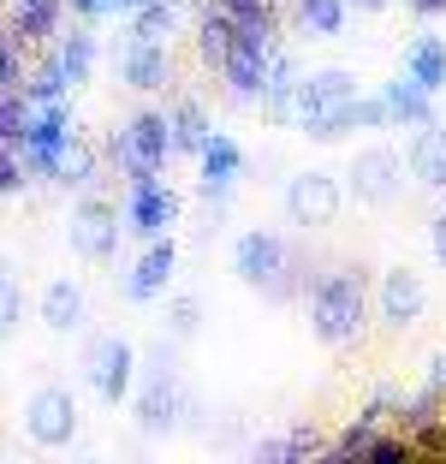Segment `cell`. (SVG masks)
I'll list each match as a JSON object with an SVG mask.
<instances>
[{"label": "cell", "mask_w": 446, "mask_h": 464, "mask_svg": "<svg viewBox=\"0 0 446 464\" xmlns=\"http://www.w3.org/2000/svg\"><path fill=\"white\" fill-rule=\"evenodd\" d=\"M48 179H54V185H66V191H90V185H95V150L83 143L78 131H72V137H66V150L54 155Z\"/></svg>", "instance_id": "cell-25"}, {"label": "cell", "mask_w": 446, "mask_h": 464, "mask_svg": "<svg viewBox=\"0 0 446 464\" xmlns=\"http://www.w3.org/2000/svg\"><path fill=\"white\" fill-rule=\"evenodd\" d=\"M179 405H185V393H179V369H173V352L161 345L155 363L143 369V382H137V429H143V435H173Z\"/></svg>", "instance_id": "cell-8"}, {"label": "cell", "mask_w": 446, "mask_h": 464, "mask_svg": "<svg viewBox=\"0 0 446 464\" xmlns=\"http://www.w3.org/2000/svg\"><path fill=\"white\" fill-rule=\"evenodd\" d=\"M357 78L345 66H315L304 72V83H297V113L292 125L304 137H315V143H339L345 131H357Z\"/></svg>", "instance_id": "cell-1"}, {"label": "cell", "mask_w": 446, "mask_h": 464, "mask_svg": "<svg viewBox=\"0 0 446 464\" xmlns=\"http://www.w3.org/2000/svg\"><path fill=\"white\" fill-rule=\"evenodd\" d=\"M72 18H83V24H95V13H102V0H66Z\"/></svg>", "instance_id": "cell-39"}, {"label": "cell", "mask_w": 446, "mask_h": 464, "mask_svg": "<svg viewBox=\"0 0 446 464\" xmlns=\"http://www.w3.org/2000/svg\"><path fill=\"white\" fill-rule=\"evenodd\" d=\"M197 191H203V203H227L232 185H238V167H244V150H238V137L232 131H215L203 143V155H197Z\"/></svg>", "instance_id": "cell-16"}, {"label": "cell", "mask_w": 446, "mask_h": 464, "mask_svg": "<svg viewBox=\"0 0 446 464\" xmlns=\"http://www.w3.org/2000/svg\"><path fill=\"white\" fill-rule=\"evenodd\" d=\"M72 6L66 0H13V18H6V30L24 42H54L60 36V18H66Z\"/></svg>", "instance_id": "cell-21"}, {"label": "cell", "mask_w": 446, "mask_h": 464, "mask_svg": "<svg viewBox=\"0 0 446 464\" xmlns=\"http://www.w3.org/2000/svg\"><path fill=\"white\" fill-rule=\"evenodd\" d=\"M24 435L48 452L72 447V435H78V399H72V387H36L24 399Z\"/></svg>", "instance_id": "cell-11"}, {"label": "cell", "mask_w": 446, "mask_h": 464, "mask_svg": "<svg viewBox=\"0 0 446 464\" xmlns=\"http://www.w3.org/2000/svg\"><path fill=\"white\" fill-rule=\"evenodd\" d=\"M197 322H203V304L197 298H167V334H173V340H190Z\"/></svg>", "instance_id": "cell-34"}, {"label": "cell", "mask_w": 446, "mask_h": 464, "mask_svg": "<svg viewBox=\"0 0 446 464\" xmlns=\"http://www.w3.org/2000/svg\"><path fill=\"white\" fill-rule=\"evenodd\" d=\"M381 96H387L393 125H399V131H405V125H429L434 120V90H429V83H417L411 72L387 78V83H381Z\"/></svg>", "instance_id": "cell-20"}, {"label": "cell", "mask_w": 446, "mask_h": 464, "mask_svg": "<svg viewBox=\"0 0 446 464\" xmlns=\"http://www.w3.org/2000/svg\"><path fill=\"white\" fill-rule=\"evenodd\" d=\"M83 375H90L95 399H108V405L131 399V387H137V345L120 340V334H102V340L90 345V357H83Z\"/></svg>", "instance_id": "cell-10"}, {"label": "cell", "mask_w": 446, "mask_h": 464, "mask_svg": "<svg viewBox=\"0 0 446 464\" xmlns=\"http://www.w3.org/2000/svg\"><path fill=\"white\" fill-rule=\"evenodd\" d=\"M429 250H434V262L446 268V215H434V220H429Z\"/></svg>", "instance_id": "cell-38"}, {"label": "cell", "mask_w": 446, "mask_h": 464, "mask_svg": "<svg viewBox=\"0 0 446 464\" xmlns=\"http://www.w3.org/2000/svg\"><path fill=\"white\" fill-rule=\"evenodd\" d=\"M345 191H352V185H339L327 167H304V173L286 179L280 208H286V220H292V227L322 232V227H334V220H339V208H345Z\"/></svg>", "instance_id": "cell-4"}, {"label": "cell", "mask_w": 446, "mask_h": 464, "mask_svg": "<svg viewBox=\"0 0 446 464\" xmlns=\"http://www.w3.org/2000/svg\"><path fill=\"white\" fill-rule=\"evenodd\" d=\"M78 131L72 125V102H42L36 120H30V137H24V161L36 179H48V167H54V155L66 150V137Z\"/></svg>", "instance_id": "cell-14"}, {"label": "cell", "mask_w": 446, "mask_h": 464, "mask_svg": "<svg viewBox=\"0 0 446 464\" xmlns=\"http://www.w3.org/2000/svg\"><path fill=\"white\" fill-rule=\"evenodd\" d=\"M179 191L173 185H161V173L155 179H131V185H125V232H131V238H167V232L179 227Z\"/></svg>", "instance_id": "cell-9"}, {"label": "cell", "mask_w": 446, "mask_h": 464, "mask_svg": "<svg viewBox=\"0 0 446 464\" xmlns=\"http://www.w3.org/2000/svg\"><path fill=\"white\" fill-rule=\"evenodd\" d=\"M405 72L441 96V90H446V42H441V36H417V42L405 48Z\"/></svg>", "instance_id": "cell-27"}, {"label": "cell", "mask_w": 446, "mask_h": 464, "mask_svg": "<svg viewBox=\"0 0 446 464\" xmlns=\"http://www.w3.org/2000/svg\"><path fill=\"white\" fill-rule=\"evenodd\" d=\"M297 83H304V72H297L292 48H274L268 83H262V113H268L274 125H292V113H297Z\"/></svg>", "instance_id": "cell-18"}, {"label": "cell", "mask_w": 446, "mask_h": 464, "mask_svg": "<svg viewBox=\"0 0 446 464\" xmlns=\"http://www.w3.org/2000/svg\"><path fill=\"white\" fill-rule=\"evenodd\" d=\"M381 125H393V108H387V96H357V131H381Z\"/></svg>", "instance_id": "cell-35"}, {"label": "cell", "mask_w": 446, "mask_h": 464, "mask_svg": "<svg viewBox=\"0 0 446 464\" xmlns=\"http://www.w3.org/2000/svg\"><path fill=\"white\" fill-rule=\"evenodd\" d=\"M48 54L66 66L72 83H90V72H95V30L78 18L72 30H60V36H54V48H48Z\"/></svg>", "instance_id": "cell-24"}, {"label": "cell", "mask_w": 446, "mask_h": 464, "mask_svg": "<svg viewBox=\"0 0 446 464\" xmlns=\"http://www.w3.org/2000/svg\"><path fill=\"white\" fill-rule=\"evenodd\" d=\"M173 274H179V245H173V232H167V238H149L143 256L131 262V274H125V298H131V304H155L167 286H173Z\"/></svg>", "instance_id": "cell-13"}, {"label": "cell", "mask_w": 446, "mask_h": 464, "mask_svg": "<svg viewBox=\"0 0 446 464\" xmlns=\"http://www.w3.org/2000/svg\"><path fill=\"white\" fill-rule=\"evenodd\" d=\"M42 328H54V334H78L83 328V315H90V298H83L78 280H48L42 286Z\"/></svg>", "instance_id": "cell-19"}, {"label": "cell", "mask_w": 446, "mask_h": 464, "mask_svg": "<svg viewBox=\"0 0 446 464\" xmlns=\"http://www.w3.org/2000/svg\"><path fill=\"white\" fill-rule=\"evenodd\" d=\"M232 274H238L250 292H286V274H292V256H286V238L268 227H250L232 238Z\"/></svg>", "instance_id": "cell-6"}, {"label": "cell", "mask_w": 446, "mask_h": 464, "mask_svg": "<svg viewBox=\"0 0 446 464\" xmlns=\"http://www.w3.org/2000/svg\"><path fill=\"white\" fill-rule=\"evenodd\" d=\"M72 90H78V83L66 78V66H60L54 54H48V60H36V72L24 78V96L36 102V108H42V102H66Z\"/></svg>", "instance_id": "cell-30"}, {"label": "cell", "mask_w": 446, "mask_h": 464, "mask_svg": "<svg viewBox=\"0 0 446 464\" xmlns=\"http://www.w3.org/2000/svg\"><path fill=\"white\" fill-rule=\"evenodd\" d=\"M120 232H125V203H113V197H95V191H83L78 203H72V220H66L72 256H83V262H113V250H120Z\"/></svg>", "instance_id": "cell-5"}, {"label": "cell", "mask_w": 446, "mask_h": 464, "mask_svg": "<svg viewBox=\"0 0 446 464\" xmlns=\"http://www.w3.org/2000/svg\"><path fill=\"white\" fill-rule=\"evenodd\" d=\"M220 6H227L232 18H238V13H257V6H268V0H220Z\"/></svg>", "instance_id": "cell-41"}, {"label": "cell", "mask_w": 446, "mask_h": 464, "mask_svg": "<svg viewBox=\"0 0 446 464\" xmlns=\"http://www.w3.org/2000/svg\"><path fill=\"white\" fill-rule=\"evenodd\" d=\"M30 120H36V102H30L24 90H0V143H18V150H24Z\"/></svg>", "instance_id": "cell-32"}, {"label": "cell", "mask_w": 446, "mask_h": 464, "mask_svg": "<svg viewBox=\"0 0 446 464\" xmlns=\"http://www.w3.org/2000/svg\"><path fill=\"white\" fill-rule=\"evenodd\" d=\"M357 13H381V6H393V0H352Z\"/></svg>", "instance_id": "cell-43"}, {"label": "cell", "mask_w": 446, "mask_h": 464, "mask_svg": "<svg viewBox=\"0 0 446 464\" xmlns=\"http://www.w3.org/2000/svg\"><path fill=\"white\" fill-rule=\"evenodd\" d=\"M120 83L137 90V96H155L173 83V48L167 42H143L125 30V48H120Z\"/></svg>", "instance_id": "cell-12"}, {"label": "cell", "mask_w": 446, "mask_h": 464, "mask_svg": "<svg viewBox=\"0 0 446 464\" xmlns=\"http://www.w3.org/2000/svg\"><path fill=\"white\" fill-rule=\"evenodd\" d=\"M381 322L387 328H411L422 310H429V292H422V274L405 268V262H393V268H381Z\"/></svg>", "instance_id": "cell-15"}, {"label": "cell", "mask_w": 446, "mask_h": 464, "mask_svg": "<svg viewBox=\"0 0 446 464\" xmlns=\"http://www.w3.org/2000/svg\"><path fill=\"white\" fill-rule=\"evenodd\" d=\"M179 24H185V18H179V0H143V6L125 18V30L143 36V42H173Z\"/></svg>", "instance_id": "cell-26"}, {"label": "cell", "mask_w": 446, "mask_h": 464, "mask_svg": "<svg viewBox=\"0 0 446 464\" xmlns=\"http://www.w3.org/2000/svg\"><path fill=\"white\" fill-rule=\"evenodd\" d=\"M411 13H417V18H441L446 0H411Z\"/></svg>", "instance_id": "cell-40"}, {"label": "cell", "mask_w": 446, "mask_h": 464, "mask_svg": "<svg viewBox=\"0 0 446 464\" xmlns=\"http://www.w3.org/2000/svg\"><path fill=\"white\" fill-rule=\"evenodd\" d=\"M108 155L120 161V173L125 179H155L167 161H173V120H167L161 108H137L131 120L113 131V143H108Z\"/></svg>", "instance_id": "cell-3"}, {"label": "cell", "mask_w": 446, "mask_h": 464, "mask_svg": "<svg viewBox=\"0 0 446 464\" xmlns=\"http://www.w3.org/2000/svg\"><path fill=\"white\" fill-rule=\"evenodd\" d=\"M405 161H411V179H417L422 191H446V125L441 120L411 125Z\"/></svg>", "instance_id": "cell-17"}, {"label": "cell", "mask_w": 446, "mask_h": 464, "mask_svg": "<svg viewBox=\"0 0 446 464\" xmlns=\"http://www.w3.org/2000/svg\"><path fill=\"white\" fill-rule=\"evenodd\" d=\"M352 18V0H297V24L310 36H339Z\"/></svg>", "instance_id": "cell-31"}, {"label": "cell", "mask_w": 446, "mask_h": 464, "mask_svg": "<svg viewBox=\"0 0 446 464\" xmlns=\"http://www.w3.org/2000/svg\"><path fill=\"white\" fill-rule=\"evenodd\" d=\"M315 452H334V440L315 435V423H292L286 435L257 440V464H292V459H315Z\"/></svg>", "instance_id": "cell-22"}, {"label": "cell", "mask_w": 446, "mask_h": 464, "mask_svg": "<svg viewBox=\"0 0 446 464\" xmlns=\"http://www.w3.org/2000/svg\"><path fill=\"white\" fill-rule=\"evenodd\" d=\"M167 120H173V150L179 155H203V143L215 137V120H208V108L197 96H179L167 108Z\"/></svg>", "instance_id": "cell-23"}, {"label": "cell", "mask_w": 446, "mask_h": 464, "mask_svg": "<svg viewBox=\"0 0 446 464\" xmlns=\"http://www.w3.org/2000/svg\"><path fill=\"white\" fill-rule=\"evenodd\" d=\"M24 36H13V30H6V36H0V90H24Z\"/></svg>", "instance_id": "cell-33"}, {"label": "cell", "mask_w": 446, "mask_h": 464, "mask_svg": "<svg viewBox=\"0 0 446 464\" xmlns=\"http://www.w3.org/2000/svg\"><path fill=\"white\" fill-rule=\"evenodd\" d=\"M369 322V286L357 268H327L310 286V334L327 352H345V345L364 334Z\"/></svg>", "instance_id": "cell-2"}, {"label": "cell", "mask_w": 446, "mask_h": 464, "mask_svg": "<svg viewBox=\"0 0 446 464\" xmlns=\"http://www.w3.org/2000/svg\"><path fill=\"white\" fill-rule=\"evenodd\" d=\"M429 382H434V387H441V393H446V352H441V357H434V363H429Z\"/></svg>", "instance_id": "cell-42"}, {"label": "cell", "mask_w": 446, "mask_h": 464, "mask_svg": "<svg viewBox=\"0 0 446 464\" xmlns=\"http://www.w3.org/2000/svg\"><path fill=\"white\" fill-rule=\"evenodd\" d=\"M375 440H381V417L357 411L352 423L334 435V452H327V459H369V452H375Z\"/></svg>", "instance_id": "cell-29"}, {"label": "cell", "mask_w": 446, "mask_h": 464, "mask_svg": "<svg viewBox=\"0 0 446 464\" xmlns=\"http://www.w3.org/2000/svg\"><path fill=\"white\" fill-rule=\"evenodd\" d=\"M441 405H446V393H441L434 382L422 387V393H411V399H405V411H399L405 435H411V440H429L434 429H441Z\"/></svg>", "instance_id": "cell-28"}, {"label": "cell", "mask_w": 446, "mask_h": 464, "mask_svg": "<svg viewBox=\"0 0 446 464\" xmlns=\"http://www.w3.org/2000/svg\"><path fill=\"white\" fill-rule=\"evenodd\" d=\"M143 0H102V13H95V24H113V18H131Z\"/></svg>", "instance_id": "cell-37"}, {"label": "cell", "mask_w": 446, "mask_h": 464, "mask_svg": "<svg viewBox=\"0 0 446 464\" xmlns=\"http://www.w3.org/2000/svg\"><path fill=\"white\" fill-rule=\"evenodd\" d=\"M18 322H24V298H18V280L6 274V286H0V328L18 334Z\"/></svg>", "instance_id": "cell-36"}, {"label": "cell", "mask_w": 446, "mask_h": 464, "mask_svg": "<svg viewBox=\"0 0 446 464\" xmlns=\"http://www.w3.org/2000/svg\"><path fill=\"white\" fill-rule=\"evenodd\" d=\"M405 173H411V161L393 150V143H369V150L352 155L345 185H352V197L364 208H387V203H399V191H405Z\"/></svg>", "instance_id": "cell-7"}]
</instances>
